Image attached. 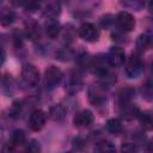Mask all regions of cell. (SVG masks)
<instances>
[{"mask_svg": "<svg viewBox=\"0 0 153 153\" xmlns=\"http://www.w3.org/2000/svg\"><path fill=\"white\" fill-rule=\"evenodd\" d=\"M20 82L25 88H35L39 82V72L33 65H25L20 73Z\"/></svg>", "mask_w": 153, "mask_h": 153, "instance_id": "1", "label": "cell"}, {"mask_svg": "<svg viewBox=\"0 0 153 153\" xmlns=\"http://www.w3.org/2000/svg\"><path fill=\"white\" fill-rule=\"evenodd\" d=\"M148 8L151 10V12H153V1H151V2H148Z\"/></svg>", "mask_w": 153, "mask_h": 153, "instance_id": "32", "label": "cell"}, {"mask_svg": "<svg viewBox=\"0 0 153 153\" xmlns=\"http://www.w3.org/2000/svg\"><path fill=\"white\" fill-rule=\"evenodd\" d=\"M110 62L106 57V55H96L91 59V65L90 68L92 69V72L99 76L105 75L106 73H109V67H110Z\"/></svg>", "mask_w": 153, "mask_h": 153, "instance_id": "2", "label": "cell"}, {"mask_svg": "<svg viewBox=\"0 0 153 153\" xmlns=\"http://www.w3.org/2000/svg\"><path fill=\"white\" fill-rule=\"evenodd\" d=\"M62 80V72L56 66H50L44 72V82L47 87L54 88L56 87Z\"/></svg>", "mask_w": 153, "mask_h": 153, "instance_id": "6", "label": "cell"}, {"mask_svg": "<svg viewBox=\"0 0 153 153\" xmlns=\"http://www.w3.org/2000/svg\"><path fill=\"white\" fill-rule=\"evenodd\" d=\"M84 85V81H82V78L81 75L78 73V72H72L68 78H67V81H66V88L69 93H75V92H79L81 90Z\"/></svg>", "mask_w": 153, "mask_h": 153, "instance_id": "11", "label": "cell"}, {"mask_svg": "<svg viewBox=\"0 0 153 153\" xmlns=\"http://www.w3.org/2000/svg\"><path fill=\"white\" fill-rule=\"evenodd\" d=\"M66 153H71V152H66Z\"/></svg>", "mask_w": 153, "mask_h": 153, "instance_id": "34", "label": "cell"}, {"mask_svg": "<svg viewBox=\"0 0 153 153\" xmlns=\"http://www.w3.org/2000/svg\"><path fill=\"white\" fill-rule=\"evenodd\" d=\"M94 153H116V147L111 141L102 140L94 145Z\"/></svg>", "mask_w": 153, "mask_h": 153, "instance_id": "20", "label": "cell"}, {"mask_svg": "<svg viewBox=\"0 0 153 153\" xmlns=\"http://www.w3.org/2000/svg\"><path fill=\"white\" fill-rule=\"evenodd\" d=\"M88 100L94 106H102L106 102L105 88L102 84L92 85L88 88Z\"/></svg>", "mask_w": 153, "mask_h": 153, "instance_id": "3", "label": "cell"}, {"mask_svg": "<svg viewBox=\"0 0 153 153\" xmlns=\"http://www.w3.org/2000/svg\"><path fill=\"white\" fill-rule=\"evenodd\" d=\"M115 23H116L117 27L121 31H123V32L131 31L134 29V26H135V19H134V17L130 13L124 12V11L117 13V16L115 18Z\"/></svg>", "mask_w": 153, "mask_h": 153, "instance_id": "7", "label": "cell"}, {"mask_svg": "<svg viewBox=\"0 0 153 153\" xmlns=\"http://www.w3.org/2000/svg\"><path fill=\"white\" fill-rule=\"evenodd\" d=\"M16 19V13L12 8L10 7H2L0 10V23L4 26H7L10 24H12Z\"/></svg>", "mask_w": 153, "mask_h": 153, "instance_id": "18", "label": "cell"}, {"mask_svg": "<svg viewBox=\"0 0 153 153\" xmlns=\"http://www.w3.org/2000/svg\"><path fill=\"white\" fill-rule=\"evenodd\" d=\"M145 153H153V140L148 141L145 146Z\"/></svg>", "mask_w": 153, "mask_h": 153, "instance_id": "30", "label": "cell"}, {"mask_svg": "<svg viewBox=\"0 0 153 153\" xmlns=\"http://www.w3.org/2000/svg\"><path fill=\"white\" fill-rule=\"evenodd\" d=\"M18 5L24 7L26 11H36L37 8H39V4L35 1H22V2H18Z\"/></svg>", "mask_w": 153, "mask_h": 153, "instance_id": "28", "label": "cell"}, {"mask_svg": "<svg viewBox=\"0 0 153 153\" xmlns=\"http://www.w3.org/2000/svg\"><path fill=\"white\" fill-rule=\"evenodd\" d=\"M44 31L49 38H56L60 35L61 31V25L57 22V19H50L47 20L44 24Z\"/></svg>", "mask_w": 153, "mask_h": 153, "instance_id": "16", "label": "cell"}, {"mask_svg": "<svg viewBox=\"0 0 153 153\" xmlns=\"http://www.w3.org/2000/svg\"><path fill=\"white\" fill-rule=\"evenodd\" d=\"M61 13V5L57 1H50L44 6L43 10V17L47 20L56 19Z\"/></svg>", "mask_w": 153, "mask_h": 153, "instance_id": "14", "label": "cell"}, {"mask_svg": "<svg viewBox=\"0 0 153 153\" xmlns=\"http://www.w3.org/2000/svg\"><path fill=\"white\" fill-rule=\"evenodd\" d=\"M7 143H8L12 148H14V149H17V148L24 146V145L26 143V136H25L24 131H23V130H19V129L14 130V131L12 133V135H11V137H10V140H8Z\"/></svg>", "mask_w": 153, "mask_h": 153, "instance_id": "15", "label": "cell"}, {"mask_svg": "<svg viewBox=\"0 0 153 153\" xmlns=\"http://www.w3.org/2000/svg\"><path fill=\"white\" fill-rule=\"evenodd\" d=\"M76 63L79 66V68L81 71H85V69H88L90 68V65H91V59L88 57V55L86 53H82L78 56L76 59Z\"/></svg>", "mask_w": 153, "mask_h": 153, "instance_id": "25", "label": "cell"}, {"mask_svg": "<svg viewBox=\"0 0 153 153\" xmlns=\"http://www.w3.org/2000/svg\"><path fill=\"white\" fill-rule=\"evenodd\" d=\"M121 152L122 153H139V148L135 142H124L121 146Z\"/></svg>", "mask_w": 153, "mask_h": 153, "instance_id": "26", "label": "cell"}, {"mask_svg": "<svg viewBox=\"0 0 153 153\" xmlns=\"http://www.w3.org/2000/svg\"><path fill=\"white\" fill-rule=\"evenodd\" d=\"M124 6H128V7H131V8H134V10H141L143 6H145V2H142V1H131V2H122Z\"/></svg>", "mask_w": 153, "mask_h": 153, "instance_id": "29", "label": "cell"}, {"mask_svg": "<svg viewBox=\"0 0 153 153\" xmlns=\"http://www.w3.org/2000/svg\"><path fill=\"white\" fill-rule=\"evenodd\" d=\"M22 109H23V103H22V102H19V100L14 102V103L12 104V106H11V110H10L11 116H12V117H14V118L19 117V116H20V114H22Z\"/></svg>", "mask_w": 153, "mask_h": 153, "instance_id": "27", "label": "cell"}, {"mask_svg": "<svg viewBox=\"0 0 153 153\" xmlns=\"http://www.w3.org/2000/svg\"><path fill=\"white\" fill-rule=\"evenodd\" d=\"M106 57H108L110 65L111 66H115V67L122 66L124 63V61H126V54H124L123 49L120 48V47H112L109 50Z\"/></svg>", "mask_w": 153, "mask_h": 153, "instance_id": "13", "label": "cell"}, {"mask_svg": "<svg viewBox=\"0 0 153 153\" xmlns=\"http://www.w3.org/2000/svg\"><path fill=\"white\" fill-rule=\"evenodd\" d=\"M141 94L146 100H153V79H146L141 85Z\"/></svg>", "mask_w": 153, "mask_h": 153, "instance_id": "23", "label": "cell"}, {"mask_svg": "<svg viewBox=\"0 0 153 153\" xmlns=\"http://www.w3.org/2000/svg\"><path fill=\"white\" fill-rule=\"evenodd\" d=\"M105 127H106V130L109 133L114 134V135H118L123 130V126H122V123H121V121L118 118H110V120H108Z\"/></svg>", "mask_w": 153, "mask_h": 153, "instance_id": "22", "label": "cell"}, {"mask_svg": "<svg viewBox=\"0 0 153 153\" xmlns=\"http://www.w3.org/2000/svg\"><path fill=\"white\" fill-rule=\"evenodd\" d=\"M151 66H152V69H153V61H152V65Z\"/></svg>", "mask_w": 153, "mask_h": 153, "instance_id": "33", "label": "cell"}, {"mask_svg": "<svg viewBox=\"0 0 153 153\" xmlns=\"http://www.w3.org/2000/svg\"><path fill=\"white\" fill-rule=\"evenodd\" d=\"M74 143H75V145H74V147H75V148H80V147H84V146H85V145H84L85 142H84L80 137L75 139V140H74Z\"/></svg>", "mask_w": 153, "mask_h": 153, "instance_id": "31", "label": "cell"}, {"mask_svg": "<svg viewBox=\"0 0 153 153\" xmlns=\"http://www.w3.org/2000/svg\"><path fill=\"white\" fill-rule=\"evenodd\" d=\"M139 121H140V124L145 129H152L153 128V115L151 112H147V111L140 112Z\"/></svg>", "mask_w": 153, "mask_h": 153, "instance_id": "24", "label": "cell"}, {"mask_svg": "<svg viewBox=\"0 0 153 153\" xmlns=\"http://www.w3.org/2000/svg\"><path fill=\"white\" fill-rule=\"evenodd\" d=\"M92 122H93V114L86 109L76 112L73 118V123L76 128H86L91 126Z\"/></svg>", "mask_w": 153, "mask_h": 153, "instance_id": "9", "label": "cell"}, {"mask_svg": "<svg viewBox=\"0 0 153 153\" xmlns=\"http://www.w3.org/2000/svg\"><path fill=\"white\" fill-rule=\"evenodd\" d=\"M48 116L49 118H51L53 121H62L66 116V109L61 105V104H55L53 105L50 109H49V112H48Z\"/></svg>", "mask_w": 153, "mask_h": 153, "instance_id": "19", "label": "cell"}, {"mask_svg": "<svg viewBox=\"0 0 153 153\" xmlns=\"http://www.w3.org/2000/svg\"><path fill=\"white\" fill-rule=\"evenodd\" d=\"M135 91L131 88V87H124V88H121L117 93H116V104L117 105H121V104H124V103H129L130 99L133 98Z\"/></svg>", "mask_w": 153, "mask_h": 153, "instance_id": "17", "label": "cell"}, {"mask_svg": "<svg viewBox=\"0 0 153 153\" xmlns=\"http://www.w3.org/2000/svg\"><path fill=\"white\" fill-rule=\"evenodd\" d=\"M142 61L137 54H131L126 63V74L129 78H136L142 72Z\"/></svg>", "mask_w": 153, "mask_h": 153, "instance_id": "4", "label": "cell"}, {"mask_svg": "<svg viewBox=\"0 0 153 153\" xmlns=\"http://www.w3.org/2000/svg\"><path fill=\"white\" fill-rule=\"evenodd\" d=\"M45 121H47V115L43 110H35L31 112L30 117H29V127L31 130L33 131H38L41 130L44 124H45Z\"/></svg>", "mask_w": 153, "mask_h": 153, "instance_id": "8", "label": "cell"}, {"mask_svg": "<svg viewBox=\"0 0 153 153\" xmlns=\"http://www.w3.org/2000/svg\"><path fill=\"white\" fill-rule=\"evenodd\" d=\"M78 35L86 42H96L99 37L97 26L92 23H84L78 29Z\"/></svg>", "mask_w": 153, "mask_h": 153, "instance_id": "5", "label": "cell"}, {"mask_svg": "<svg viewBox=\"0 0 153 153\" xmlns=\"http://www.w3.org/2000/svg\"><path fill=\"white\" fill-rule=\"evenodd\" d=\"M117 111L126 120H133L135 117H139V115H140L139 108L135 104L130 103V102L121 104V105H117Z\"/></svg>", "mask_w": 153, "mask_h": 153, "instance_id": "10", "label": "cell"}, {"mask_svg": "<svg viewBox=\"0 0 153 153\" xmlns=\"http://www.w3.org/2000/svg\"><path fill=\"white\" fill-rule=\"evenodd\" d=\"M24 32H25V37L27 39H30V41H37L41 37V26H39V24L36 20L30 19V20H27L25 23Z\"/></svg>", "mask_w": 153, "mask_h": 153, "instance_id": "12", "label": "cell"}, {"mask_svg": "<svg viewBox=\"0 0 153 153\" xmlns=\"http://www.w3.org/2000/svg\"><path fill=\"white\" fill-rule=\"evenodd\" d=\"M152 41H153V38H152V36L149 33H141L137 37V39H136V48H137V50H140V51L147 50L151 47Z\"/></svg>", "mask_w": 153, "mask_h": 153, "instance_id": "21", "label": "cell"}]
</instances>
